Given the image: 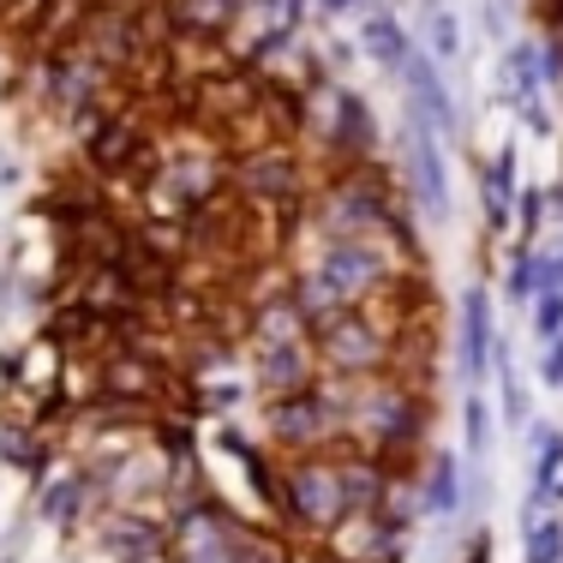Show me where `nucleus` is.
I'll return each instance as SVG.
<instances>
[{"label":"nucleus","instance_id":"f257e3e1","mask_svg":"<svg viewBox=\"0 0 563 563\" xmlns=\"http://www.w3.org/2000/svg\"><path fill=\"white\" fill-rule=\"evenodd\" d=\"M432 426V390H413L401 378H372V384H347V444L378 455L390 474L420 479V444Z\"/></svg>","mask_w":563,"mask_h":563},{"label":"nucleus","instance_id":"f03ea898","mask_svg":"<svg viewBox=\"0 0 563 563\" xmlns=\"http://www.w3.org/2000/svg\"><path fill=\"white\" fill-rule=\"evenodd\" d=\"M312 354L330 384H372V378H390L396 366V330L372 306H347L342 318L312 330Z\"/></svg>","mask_w":563,"mask_h":563},{"label":"nucleus","instance_id":"7ed1b4c3","mask_svg":"<svg viewBox=\"0 0 563 563\" xmlns=\"http://www.w3.org/2000/svg\"><path fill=\"white\" fill-rule=\"evenodd\" d=\"M347 432V384L318 378L312 390H294L264 401V438L276 444V455H312L330 450Z\"/></svg>","mask_w":563,"mask_h":563},{"label":"nucleus","instance_id":"20e7f679","mask_svg":"<svg viewBox=\"0 0 563 563\" xmlns=\"http://www.w3.org/2000/svg\"><path fill=\"white\" fill-rule=\"evenodd\" d=\"M228 192L240 205H252L258 217H276L288 205H306L318 192L312 174H306L300 144H252V151L228 156Z\"/></svg>","mask_w":563,"mask_h":563},{"label":"nucleus","instance_id":"39448f33","mask_svg":"<svg viewBox=\"0 0 563 563\" xmlns=\"http://www.w3.org/2000/svg\"><path fill=\"white\" fill-rule=\"evenodd\" d=\"M306 132L318 139V151L330 156V174L342 168H366L372 151H378V126H372V109L354 97L347 85H336V78H318L312 90H306Z\"/></svg>","mask_w":563,"mask_h":563},{"label":"nucleus","instance_id":"423d86ee","mask_svg":"<svg viewBox=\"0 0 563 563\" xmlns=\"http://www.w3.org/2000/svg\"><path fill=\"white\" fill-rule=\"evenodd\" d=\"M342 516H347V498H342V479H336L330 450L282 455V509H276L282 528L288 533H318V540H324Z\"/></svg>","mask_w":563,"mask_h":563},{"label":"nucleus","instance_id":"0eeeda50","mask_svg":"<svg viewBox=\"0 0 563 563\" xmlns=\"http://www.w3.org/2000/svg\"><path fill=\"white\" fill-rule=\"evenodd\" d=\"M306 271L324 282L342 306H366L401 264H396V252L384 246V240H324Z\"/></svg>","mask_w":563,"mask_h":563},{"label":"nucleus","instance_id":"6e6552de","mask_svg":"<svg viewBox=\"0 0 563 563\" xmlns=\"http://www.w3.org/2000/svg\"><path fill=\"white\" fill-rule=\"evenodd\" d=\"M401 144H408V180H413V198H420V210L432 222H450V163H444V139H438L426 120L408 114V132H401Z\"/></svg>","mask_w":563,"mask_h":563},{"label":"nucleus","instance_id":"1a4fd4ad","mask_svg":"<svg viewBox=\"0 0 563 563\" xmlns=\"http://www.w3.org/2000/svg\"><path fill=\"white\" fill-rule=\"evenodd\" d=\"M168 545H174L168 521L139 516V509H102L97 521V552L109 563H156L168 558Z\"/></svg>","mask_w":563,"mask_h":563},{"label":"nucleus","instance_id":"9d476101","mask_svg":"<svg viewBox=\"0 0 563 563\" xmlns=\"http://www.w3.org/2000/svg\"><path fill=\"white\" fill-rule=\"evenodd\" d=\"M318 378H324V372H318L312 342H252V390L264 401L312 390Z\"/></svg>","mask_w":563,"mask_h":563},{"label":"nucleus","instance_id":"9b49d317","mask_svg":"<svg viewBox=\"0 0 563 563\" xmlns=\"http://www.w3.org/2000/svg\"><path fill=\"white\" fill-rule=\"evenodd\" d=\"M174 31V48L180 43H228V36L246 24V0H156Z\"/></svg>","mask_w":563,"mask_h":563},{"label":"nucleus","instance_id":"f8f14e48","mask_svg":"<svg viewBox=\"0 0 563 563\" xmlns=\"http://www.w3.org/2000/svg\"><path fill=\"white\" fill-rule=\"evenodd\" d=\"M97 504H102L97 474H90V467H60V474H48V479H43L36 516H43L48 528H78V521H85Z\"/></svg>","mask_w":563,"mask_h":563},{"label":"nucleus","instance_id":"ddd939ff","mask_svg":"<svg viewBox=\"0 0 563 563\" xmlns=\"http://www.w3.org/2000/svg\"><path fill=\"white\" fill-rule=\"evenodd\" d=\"M396 78H401V90H408V114L426 120L438 139H450V132H455V97L444 90V78H438L432 55H408V66H401Z\"/></svg>","mask_w":563,"mask_h":563},{"label":"nucleus","instance_id":"4468645a","mask_svg":"<svg viewBox=\"0 0 563 563\" xmlns=\"http://www.w3.org/2000/svg\"><path fill=\"white\" fill-rule=\"evenodd\" d=\"M492 347H498V336H492V300H486V288H467L462 294V336H455V372L474 390L492 372Z\"/></svg>","mask_w":563,"mask_h":563},{"label":"nucleus","instance_id":"2eb2a0df","mask_svg":"<svg viewBox=\"0 0 563 563\" xmlns=\"http://www.w3.org/2000/svg\"><path fill=\"white\" fill-rule=\"evenodd\" d=\"M504 90L516 97V109L528 114L533 132H552V114H545V102H540L545 78H540V48L533 43H504Z\"/></svg>","mask_w":563,"mask_h":563},{"label":"nucleus","instance_id":"dca6fc26","mask_svg":"<svg viewBox=\"0 0 563 563\" xmlns=\"http://www.w3.org/2000/svg\"><path fill=\"white\" fill-rule=\"evenodd\" d=\"M462 504H467V486H462V462H455V450H432L420 462V516L426 521H450Z\"/></svg>","mask_w":563,"mask_h":563},{"label":"nucleus","instance_id":"f3484780","mask_svg":"<svg viewBox=\"0 0 563 563\" xmlns=\"http://www.w3.org/2000/svg\"><path fill=\"white\" fill-rule=\"evenodd\" d=\"M516 151H498L486 168H479V198H486V228L492 234H504L509 222H516Z\"/></svg>","mask_w":563,"mask_h":563},{"label":"nucleus","instance_id":"a211bd4d","mask_svg":"<svg viewBox=\"0 0 563 563\" xmlns=\"http://www.w3.org/2000/svg\"><path fill=\"white\" fill-rule=\"evenodd\" d=\"M0 462L7 467H24V474L43 486V474H48V462H55V444L43 438V426H31V420H7L0 426Z\"/></svg>","mask_w":563,"mask_h":563},{"label":"nucleus","instance_id":"6ab92c4d","mask_svg":"<svg viewBox=\"0 0 563 563\" xmlns=\"http://www.w3.org/2000/svg\"><path fill=\"white\" fill-rule=\"evenodd\" d=\"M360 48H366L372 60L384 66V73H401V66H408V55H413V43H408V31H401V19L396 12H366V19H360Z\"/></svg>","mask_w":563,"mask_h":563},{"label":"nucleus","instance_id":"aec40b11","mask_svg":"<svg viewBox=\"0 0 563 563\" xmlns=\"http://www.w3.org/2000/svg\"><path fill=\"white\" fill-rule=\"evenodd\" d=\"M294 545L282 540L276 528H252L246 516L228 521V545H222V563H288Z\"/></svg>","mask_w":563,"mask_h":563},{"label":"nucleus","instance_id":"412c9836","mask_svg":"<svg viewBox=\"0 0 563 563\" xmlns=\"http://www.w3.org/2000/svg\"><path fill=\"white\" fill-rule=\"evenodd\" d=\"M288 300H294V312L306 318V330H324L330 318H342V312H347V306H342L336 294H330L312 271H288Z\"/></svg>","mask_w":563,"mask_h":563},{"label":"nucleus","instance_id":"4be33fe9","mask_svg":"<svg viewBox=\"0 0 563 563\" xmlns=\"http://www.w3.org/2000/svg\"><path fill=\"white\" fill-rule=\"evenodd\" d=\"M504 294L516 300V312H521V306H533V294H540V252H533V246H516V252H509Z\"/></svg>","mask_w":563,"mask_h":563},{"label":"nucleus","instance_id":"5701e85b","mask_svg":"<svg viewBox=\"0 0 563 563\" xmlns=\"http://www.w3.org/2000/svg\"><path fill=\"white\" fill-rule=\"evenodd\" d=\"M521 563H563V516H545L521 533Z\"/></svg>","mask_w":563,"mask_h":563},{"label":"nucleus","instance_id":"b1692460","mask_svg":"<svg viewBox=\"0 0 563 563\" xmlns=\"http://www.w3.org/2000/svg\"><path fill=\"white\" fill-rule=\"evenodd\" d=\"M563 474V432L558 426H540V432H533V486H552V479Z\"/></svg>","mask_w":563,"mask_h":563},{"label":"nucleus","instance_id":"393cba45","mask_svg":"<svg viewBox=\"0 0 563 563\" xmlns=\"http://www.w3.org/2000/svg\"><path fill=\"white\" fill-rule=\"evenodd\" d=\"M462 444L474 450V462H479V455L492 450V401L479 396V390L462 401Z\"/></svg>","mask_w":563,"mask_h":563},{"label":"nucleus","instance_id":"a878e982","mask_svg":"<svg viewBox=\"0 0 563 563\" xmlns=\"http://www.w3.org/2000/svg\"><path fill=\"white\" fill-rule=\"evenodd\" d=\"M426 36H432V55H438V60H455V55H462V24H455L450 7H432V12H426Z\"/></svg>","mask_w":563,"mask_h":563},{"label":"nucleus","instance_id":"bb28decb","mask_svg":"<svg viewBox=\"0 0 563 563\" xmlns=\"http://www.w3.org/2000/svg\"><path fill=\"white\" fill-rule=\"evenodd\" d=\"M528 324H533V336L540 342H552V336H563V294H533V306H528Z\"/></svg>","mask_w":563,"mask_h":563},{"label":"nucleus","instance_id":"cd10ccee","mask_svg":"<svg viewBox=\"0 0 563 563\" xmlns=\"http://www.w3.org/2000/svg\"><path fill=\"white\" fill-rule=\"evenodd\" d=\"M516 228H521V240H533L545 228V192L540 186H521L516 192Z\"/></svg>","mask_w":563,"mask_h":563},{"label":"nucleus","instance_id":"c85d7f7f","mask_svg":"<svg viewBox=\"0 0 563 563\" xmlns=\"http://www.w3.org/2000/svg\"><path fill=\"white\" fill-rule=\"evenodd\" d=\"M540 378H545V390H563V336L545 342V354H540Z\"/></svg>","mask_w":563,"mask_h":563},{"label":"nucleus","instance_id":"c756f323","mask_svg":"<svg viewBox=\"0 0 563 563\" xmlns=\"http://www.w3.org/2000/svg\"><path fill=\"white\" fill-rule=\"evenodd\" d=\"M528 12H533V19H545L552 31L563 24V0H528Z\"/></svg>","mask_w":563,"mask_h":563},{"label":"nucleus","instance_id":"7c9ffc66","mask_svg":"<svg viewBox=\"0 0 563 563\" xmlns=\"http://www.w3.org/2000/svg\"><path fill=\"white\" fill-rule=\"evenodd\" d=\"M492 558V533H474V540H467V563H486Z\"/></svg>","mask_w":563,"mask_h":563},{"label":"nucleus","instance_id":"2f4dec72","mask_svg":"<svg viewBox=\"0 0 563 563\" xmlns=\"http://www.w3.org/2000/svg\"><path fill=\"white\" fill-rule=\"evenodd\" d=\"M288 563H330V558L318 552V545H294V552H288Z\"/></svg>","mask_w":563,"mask_h":563},{"label":"nucleus","instance_id":"473e14b6","mask_svg":"<svg viewBox=\"0 0 563 563\" xmlns=\"http://www.w3.org/2000/svg\"><path fill=\"white\" fill-rule=\"evenodd\" d=\"M347 7H354V0H318V12H324V19H330V12H347Z\"/></svg>","mask_w":563,"mask_h":563},{"label":"nucleus","instance_id":"72a5a7b5","mask_svg":"<svg viewBox=\"0 0 563 563\" xmlns=\"http://www.w3.org/2000/svg\"><path fill=\"white\" fill-rule=\"evenodd\" d=\"M426 7H444V0H426Z\"/></svg>","mask_w":563,"mask_h":563},{"label":"nucleus","instance_id":"f704fd0d","mask_svg":"<svg viewBox=\"0 0 563 563\" xmlns=\"http://www.w3.org/2000/svg\"><path fill=\"white\" fill-rule=\"evenodd\" d=\"M0 563H12V558H0Z\"/></svg>","mask_w":563,"mask_h":563}]
</instances>
